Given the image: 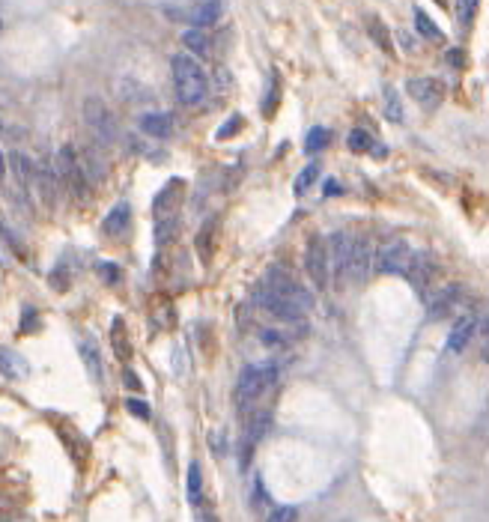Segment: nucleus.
Returning a JSON list of instances; mask_svg holds the SVG:
<instances>
[{"label": "nucleus", "instance_id": "obj_1", "mask_svg": "<svg viewBox=\"0 0 489 522\" xmlns=\"http://www.w3.org/2000/svg\"><path fill=\"white\" fill-rule=\"evenodd\" d=\"M278 382V365L275 361H260V365H248L242 367L236 388H233V400H236V412L248 415L251 409H257V403L263 400V394Z\"/></svg>", "mask_w": 489, "mask_h": 522}, {"label": "nucleus", "instance_id": "obj_2", "mask_svg": "<svg viewBox=\"0 0 489 522\" xmlns=\"http://www.w3.org/2000/svg\"><path fill=\"white\" fill-rule=\"evenodd\" d=\"M170 69H174L176 99L185 108H197L209 93V81H206L203 66H200L191 54H176L174 60H170Z\"/></svg>", "mask_w": 489, "mask_h": 522}, {"label": "nucleus", "instance_id": "obj_3", "mask_svg": "<svg viewBox=\"0 0 489 522\" xmlns=\"http://www.w3.org/2000/svg\"><path fill=\"white\" fill-rule=\"evenodd\" d=\"M54 173L60 179V188L69 191L78 203L87 200V191H90V182H87V173H84L81 162H78V152L72 143H63L60 150L54 155Z\"/></svg>", "mask_w": 489, "mask_h": 522}, {"label": "nucleus", "instance_id": "obj_4", "mask_svg": "<svg viewBox=\"0 0 489 522\" xmlns=\"http://www.w3.org/2000/svg\"><path fill=\"white\" fill-rule=\"evenodd\" d=\"M403 274H406V281L412 284L415 293L429 301L436 296L439 281H442V263L429 251H418V254H409V263L403 269Z\"/></svg>", "mask_w": 489, "mask_h": 522}, {"label": "nucleus", "instance_id": "obj_5", "mask_svg": "<svg viewBox=\"0 0 489 522\" xmlns=\"http://www.w3.org/2000/svg\"><path fill=\"white\" fill-rule=\"evenodd\" d=\"M81 117H84L87 132L93 135L96 147H111V143L117 140V120H113V113L105 105L102 96H87V99H84Z\"/></svg>", "mask_w": 489, "mask_h": 522}, {"label": "nucleus", "instance_id": "obj_6", "mask_svg": "<svg viewBox=\"0 0 489 522\" xmlns=\"http://www.w3.org/2000/svg\"><path fill=\"white\" fill-rule=\"evenodd\" d=\"M263 284L271 289L275 296H281V299H286V301H293L296 308H301V311H313V304H316V299H313V293L308 287H301V281L296 278V274H290L286 269H281V266H271L269 272H266V278H263Z\"/></svg>", "mask_w": 489, "mask_h": 522}, {"label": "nucleus", "instance_id": "obj_7", "mask_svg": "<svg viewBox=\"0 0 489 522\" xmlns=\"http://www.w3.org/2000/svg\"><path fill=\"white\" fill-rule=\"evenodd\" d=\"M305 272L316 289L332 287V263H328V239L313 233L305 245Z\"/></svg>", "mask_w": 489, "mask_h": 522}, {"label": "nucleus", "instance_id": "obj_8", "mask_svg": "<svg viewBox=\"0 0 489 522\" xmlns=\"http://www.w3.org/2000/svg\"><path fill=\"white\" fill-rule=\"evenodd\" d=\"M251 299L260 304V308L269 313V316H275L278 323H286V326H305V311L301 308H296L293 301H286V299H281V296H275L271 289L263 284V281H257L254 284V293H251Z\"/></svg>", "mask_w": 489, "mask_h": 522}, {"label": "nucleus", "instance_id": "obj_9", "mask_svg": "<svg viewBox=\"0 0 489 522\" xmlns=\"http://www.w3.org/2000/svg\"><path fill=\"white\" fill-rule=\"evenodd\" d=\"M33 191L39 194V203L48 212L57 209L63 188H60V179H57V173H54V162H48V158H39V162H33Z\"/></svg>", "mask_w": 489, "mask_h": 522}, {"label": "nucleus", "instance_id": "obj_10", "mask_svg": "<svg viewBox=\"0 0 489 522\" xmlns=\"http://www.w3.org/2000/svg\"><path fill=\"white\" fill-rule=\"evenodd\" d=\"M349 248H352V236L347 233V230H335L332 239H328V263H332V284L337 289L347 287Z\"/></svg>", "mask_w": 489, "mask_h": 522}, {"label": "nucleus", "instance_id": "obj_11", "mask_svg": "<svg viewBox=\"0 0 489 522\" xmlns=\"http://www.w3.org/2000/svg\"><path fill=\"white\" fill-rule=\"evenodd\" d=\"M6 165L12 170V179H16V197L24 209H30V194H33V162L27 158L21 150H12L6 155Z\"/></svg>", "mask_w": 489, "mask_h": 522}, {"label": "nucleus", "instance_id": "obj_12", "mask_svg": "<svg viewBox=\"0 0 489 522\" xmlns=\"http://www.w3.org/2000/svg\"><path fill=\"white\" fill-rule=\"evenodd\" d=\"M370 269H373V245H370V236H352L347 281L355 284V287H361V284L367 281Z\"/></svg>", "mask_w": 489, "mask_h": 522}, {"label": "nucleus", "instance_id": "obj_13", "mask_svg": "<svg viewBox=\"0 0 489 522\" xmlns=\"http://www.w3.org/2000/svg\"><path fill=\"white\" fill-rule=\"evenodd\" d=\"M466 299V289L463 284H448V287H439L436 296L427 301V320L436 323V320H444V316H454L456 308L463 304Z\"/></svg>", "mask_w": 489, "mask_h": 522}, {"label": "nucleus", "instance_id": "obj_14", "mask_svg": "<svg viewBox=\"0 0 489 522\" xmlns=\"http://www.w3.org/2000/svg\"><path fill=\"white\" fill-rule=\"evenodd\" d=\"M409 254H412V248H409L406 239H391V242H385L382 248L376 251V272H382V274H397V272H403V269H406V263H409Z\"/></svg>", "mask_w": 489, "mask_h": 522}, {"label": "nucleus", "instance_id": "obj_15", "mask_svg": "<svg viewBox=\"0 0 489 522\" xmlns=\"http://www.w3.org/2000/svg\"><path fill=\"white\" fill-rule=\"evenodd\" d=\"M406 93H409L415 101H418L421 108L433 111V108L442 105V99H444V84H442L439 78H429V75H424V78H409V81H406Z\"/></svg>", "mask_w": 489, "mask_h": 522}, {"label": "nucleus", "instance_id": "obj_16", "mask_svg": "<svg viewBox=\"0 0 489 522\" xmlns=\"http://www.w3.org/2000/svg\"><path fill=\"white\" fill-rule=\"evenodd\" d=\"M474 335H478V313H463L454 323L448 340H444V355H459L463 350H468Z\"/></svg>", "mask_w": 489, "mask_h": 522}, {"label": "nucleus", "instance_id": "obj_17", "mask_svg": "<svg viewBox=\"0 0 489 522\" xmlns=\"http://www.w3.org/2000/svg\"><path fill=\"white\" fill-rule=\"evenodd\" d=\"M78 346H81V358H84V367H87V376L96 385H102L105 382V361H102V350H99V340L90 331H81Z\"/></svg>", "mask_w": 489, "mask_h": 522}, {"label": "nucleus", "instance_id": "obj_18", "mask_svg": "<svg viewBox=\"0 0 489 522\" xmlns=\"http://www.w3.org/2000/svg\"><path fill=\"white\" fill-rule=\"evenodd\" d=\"M137 126H140L143 135H150L155 140H164V138L174 135V117H170V113H143V117L137 120Z\"/></svg>", "mask_w": 489, "mask_h": 522}, {"label": "nucleus", "instance_id": "obj_19", "mask_svg": "<svg viewBox=\"0 0 489 522\" xmlns=\"http://www.w3.org/2000/svg\"><path fill=\"white\" fill-rule=\"evenodd\" d=\"M269 430H271V412L269 409H251L248 424H244V442L257 445L260 439L269 436Z\"/></svg>", "mask_w": 489, "mask_h": 522}, {"label": "nucleus", "instance_id": "obj_20", "mask_svg": "<svg viewBox=\"0 0 489 522\" xmlns=\"http://www.w3.org/2000/svg\"><path fill=\"white\" fill-rule=\"evenodd\" d=\"M128 224H132V206L123 200V203H117V206L105 215L102 230H105V233H111V236H123L128 230Z\"/></svg>", "mask_w": 489, "mask_h": 522}, {"label": "nucleus", "instance_id": "obj_21", "mask_svg": "<svg viewBox=\"0 0 489 522\" xmlns=\"http://www.w3.org/2000/svg\"><path fill=\"white\" fill-rule=\"evenodd\" d=\"M27 373H30L27 361L18 352H12L9 346H0V376H6V379H24Z\"/></svg>", "mask_w": 489, "mask_h": 522}, {"label": "nucleus", "instance_id": "obj_22", "mask_svg": "<svg viewBox=\"0 0 489 522\" xmlns=\"http://www.w3.org/2000/svg\"><path fill=\"white\" fill-rule=\"evenodd\" d=\"M221 12H224V0H203V4H200V6L194 9L191 24L197 27V30H206V27L218 24Z\"/></svg>", "mask_w": 489, "mask_h": 522}, {"label": "nucleus", "instance_id": "obj_23", "mask_svg": "<svg viewBox=\"0 0 489 522\" xmlns=\"http://www.w3.org/2000/svg\"><path fill=\"white\" fill-rule=\"evenodd\" d=\"M78 162H81L84 173H87V182H102L105 179V162H102V155H99L96 147H90V143H87V147L81 150Z\"/></svg>", "mask_w": 489, "mask_h": 522}, {"label": "nucleus", "instance_id": "obj_24", "mask_svg": "<svg viewBox=\"0 0 489 522\" xmlns=\"http://www.w3.org/2000/svg\"><path fill=\"white\" fill-rule=\"evenodd\" d=\"M179 233V215L176 212H167V215H158L155 218V245H170Z\"/></svg>", "mask_w": 489, "mask_h": 522}, {"label": "nucleus", "instance_id": "obj_25", "mask_svg": "<svg viewBox=\"0 0 489 522\" xmlns=\"http://www.w3.org/2000/svg\"><path fill=\"white\" fill-rule=\"evenodd\" d=\"M215 230H218V215H212V218H209L203 227H200V233H197V254H200V260H203V263H209V260H212Z\"/></svg>", "mask_w": 489, "mask_h": 522}, {"label": "nucleus", "instance_id": "obj_26", "mask_svg": "<svg viewBox=\"0 0 489 522\" xmlns=\"http://www.w3.org/2000/svg\"><path fill=\"white\" fill-rule=\"evenodd\" d=\"M111 343H113V352H117L120 361H128V358H132V346H128V338H125V323H123V316H113V323H111Z\"/></svg>", "mask_w": 489, "mask_h": 522}, {"label": "nucleus", "instance_id": "obj_27", "mask_svg": "<svg viewBox=\"0 0 489 522\" xmlns=\"http://www.w3.org/2000/svg\"><path fill=\"white\" fill-rule=\"evenodd\" d=\"M176 188H182V182H179V179H170V182L162 188V191H158V197H155V203H152L155 215H167V212H174V203H176V197H179Z\"/></svg>", "mask_w": 489, "mask_h": 522}, {"label": "nucleus", "instance_id": "obj_28", "mask_svg": "<svg viewBox=\"0 0 489 522\" xmlns=\"http://www.w3.org/2000/svg\"><path fill=\"white\" fill-rule=\"evenodd\" d=\"M182 45L189 48L191 54H197V57H206V54H209V48H212V42H209L206 30H197V27H189V30L182 33Z\"/></svg>", "mask_w": 489, "mask_h": 522}, {"label": "nucleus", "instance_id": "obj_29", "mask_svg": "<svg viewBox=\"0 0 489 522\" xmlns=\"http://www.w3.org/2000/svg\"><path fill=\"white\" fill-rule=\"evenodd\" d=\"M415 30H418L424 39H429V42H439V39H442V30L433 24V18H429L421 6L415 9Z\"/></svg>", "mask_w": 489, "mask_h": 522}, {"label": "nucleus", "instance_id": "obj_30", "mask_svg": "<svg viewBox=\"0 0 489 522\" xmlns=\"http://www.w3.org/2000/svg\"><path fill=\"white\" fill-rule=\"evenodd\" d=\"M189 501L200 504L203 501V474H200V462L189 466Z\"/></svg>", "mask_w": 489, "mask_h": 522}, {"label": "nucleus", "instance_id": "obj_31", "mask_svg": "<svg viewBox=\"0 0 489 522\" xmlns=\"http://www.w3.org/2000/svg\"><path fill=\"white\" fill-rule=\"evenodd\" d=\"M367 33H370V39L379 42V48H382L385 54H394V42H391V36H388L385 24H382L379 18H370V21H367Z\"/></svg>", "mask_w": 489, "mask_h": 522}, {"label": "nucleus", "instance_id": "obj_32", "mask_svg": "<svg viewBox=\"0 0 489 522\" xmlns=\"http://www.w3.org/2000/svg\"><path fill=\"white\" fill-rule=\"evenodd\" d=\"M328 138H332V135H328V132H325V128H322V126H313V128H310V132H308V138H305V152H308V155H313V152H320V150H325V143H328Z\"/></svg>", "mask_w": 489, "mask_h": 522}, {"label": "nucleus", "instance_id": "obj_33", "mask_svg": "<svg viewBox=\"0 0 489 522\" xmlns=\"http://www.w3.org/2000/svg\"><path fill=\"white\" fill-rule=\"evenodd\" d=\"M316 179H320V165H308V167H305V170H301L298 177H296V182H293V191H296V194H305V191H308V188H310Z\"/></svg>", "mask_w": 489, "mask_h": 522}, {"label": "nucleus", "instance_id": "obj_34", "mask_svg": "<svg viewBox=\"0 0 489 522\" xmlns=\"http://www.w3.org/2000/svg\"><path fill=\"white\" fill-rule=\"evenodd\" d=\"M347 143H349L352 152H373V138L364 132V128H352Z\"/></svg>", "mask_w": 489, "mask_h": 522}, {"label": "nucleus", "instance_id": "obj_35", "mask_svg": "<svg viewBox=\"0 0 489 522\" xmlns=\"http://www.w3.org/2000/svg\"><path fill=\"white\" fill-rule=\"evenodd\" d=\"M385 117L391 123H400L403 120V108H400V99L391 87H385Z\"/></svg>", "mask_w": 489, "mask_h": 522}, {"label": "nucleus", "instance_id": "obj_36", "mask_svg": "<svg viewBox=\"0 0 489 522\" xmlns=\"http://www.w3.org/2000/svg\"><path fill=\"white\" fill-rule=\"evenodd\" d=\"M478 4L480 0H456V21L468 27L474 21V12H478Z\"/></svg>", "mask_w": 489, "mask_h": 522}, {"label": "nucleus", "instance_id": "obj_37", "mask_svg": "<svg viewBox=\"0 0 489 522\" xmlns=\"http://www.w3.org/2000/svg\"><path fill=\"white\" fill-rule=\"evenodd\" d=\"M36 328H39V311H36V308H30V304H27V308L21 311L18 331H21V335H30V331H36Z\"/></svg>", "mask_w": 489, "mask_h": 522}, {"label": "nucleus", "instance_id": "obj_38", "mask_svg": "<svg viewBox=\"0 0 489 522\" xmlns=\"http://www.w3.org/2000/svg\"><path fill=\"white\" fill-rule=\"evenodd\" d=\"M260 343L266 346V350H283V346H286V335H283V331H275V328H263Z\"/></svg>", "mask_w": 489, "mask_h": 522}, {"label": "nucleus", "instance_id": "obj_39", "mask_svg": "<svg viewBox=\"0 0 489 522\" xmlns=\"http://www.w3.org/2000/svg\"><path fill=\"white\" fill-rule=\"evenodd\" d=\"M266 522H298V511L293 504H281V507H275V511L269 513Z\"/></svg>", "mask_w": 489, "mask_h": 522}, {"label": "nucleus", "instance_id": "obj_40", "mask_svg": "<svg viewBox=\"0 0 489 522\" xmlns=\"http://www.w3.org/2000/svg\"><path fill=\"white\" fill-rule=\"evenodd\" d=\"M96 269H99V274H102V281H108V284H117V281L123 278L120 266H117V263H108V260H102V263H99Z\"/></svg>", "mask_w": 489, "mask_h": 522}, {"label": "nucleus", "instance_id": "obj_41", "mask_svg": "<svg viewBox=\"0 0 489 522\" xmlns=\"http://www.w3.org/2000/svg\"><path fill=\"white\" fill-rule=\"evenodd\" d=\"M278 78L271 75V81H269V90H266V101H263V113L266 117H271V111H275V101H278Z\"/></svg>", "mask_w": 489, "mask_h": 522}, {"label": "nucleus", "instance_id": "obj_42", "mask_svg": "<svg viewBox=\"0 0 489 522\" xmlns=\"http://www.w3.org/2000/svg\"><path fill=\"white\" fill-rule=\"evenodd\" d=\"M125 406H128V412L140 418V421H150V406H147V400H140V397H128V400H125Z\"/></svg>", "mask_w": 489, "mask_h": 522}, {"label": "nucleus", "instance_id": "obj_43", "mask_svg": "<svg viewBox=\"0 0 489 522\" xmlns=\"http://www.w3.org/2000/svg\"><path fill=\"white\" fill-rule=\"evenodd\" d=\"M239 128H242V117L236 113V117H230V123H224V126L218 128V132H215V138H218V140H224V138H233V135L239 132Z\"/></svg>", "mask_w": 489, "mask_h": 522}, {"label": "nucleus", "instance_id": "obj_44", "mask_svg": "<svg viewBox=\"0 0 489 522\" xmlns=\"http://www.w3.org/2000/svg\"><path fill=\"white\" fill-rule=\"evenodd\" d=\"M123 385L128 388V391H143V382H140V376L135 373V370H123Z\"/></svg>", "mask_w": 489, "mask_h": 522}, {"label": "nucleus", "instance_id": "obj_45", "mask_svg": "<svg viewBox=\"0 0 489 522\" xmlns=\"http://www.w3.org/2000/svg\"><path fill=\"white\" fill-rule=\"evenodd\" d=\"M12 513H16V501L9 496H0V522H6Z\"/></svg>", "mask_w": 489, "mask_h": 522}, {"label": "nucleus", "instance_id": "obj_46", "mask_svg": "<svg viewBox=\"0 0 489 522\" xmlns=\"http://www.w3.org/2000/svg\"><path fill=\"white\" fill-rule=\"evenodd\" d=\"M212 451H215V457H224L227 454V448H224V433H212Z\"/></svg>", "mask_w": 489, "mask_h": 522}, {"label": "nucleus", "instance_id": "obj_47", "mask_svg": "<svg viewBox=\"0 0 489 522\" xmlns=\"http://www.w3.org/2000/svg\"><path fill=\"white\" fill-rule=\"evenodd\" d=\"M325 197H337L340 194V182L337 179H325V191H322Z\"/></svg>", "mask_w": 489, "mask_h": 522}, {"label": "nucleus", "instance_id": "obj_48", "mask_svg": "<svg viewBox=\"0 0 489 522\" xmlns=\"http://www.w3.org/2000/svg\"><path fill=\"white\" fill-rule=\"evenodd\" d=\"M448 60H451L454 66H463V51H459V48H451V51H448Z\"/></svg>", "mask_w": 489, "mask_h": 522}, {"label": "nucleus", "instance_id": "obj_49", "mask_svg": "<svg viewBox=\"0 0 489 522\" xmlns=\"http://www.w3.org/2000/svg\"><path fill=\"white\" fill-rule=\"evenodd\" d=\"M4 177H6V155L0 152V182H4Z\"/></svg>", "mask_w": 489, "mask_h": 522}, {"label": "nucleus", "instance_id": "obj_50", "mask_svg": "<svg viewBox=\"0 0 489 522\" xmlns=\"http://www.w3.org/2000/svg\"><path fill=\"white\" fill-rule=\"evenodd\" d=\"M203 522H221V519H218V513H212V511H209V513L203 516Z\"/></svg>", "mask_w": 489, "mask_h": 522}, {"label": "nucleus", "instance_id": "obj_51", "mask_svg": "<svg viewBox=\"0 0 489 522\" xmlns=\"http://www.w3.org/2000/svg\"><path fill=\"white\" fill-rule=\"evenodd\" d=\"M4 135H6V128H4V123H0V140H4Z\"/></svg>", "mask_w": 489, "mask_h": 522}]
</instances>
